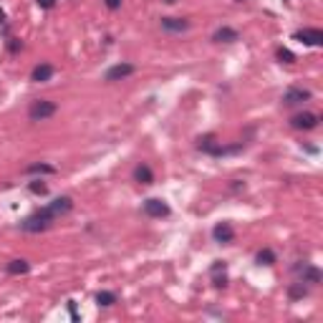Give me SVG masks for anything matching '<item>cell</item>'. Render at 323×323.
Returning <instances> with one entry per match:
<instances>
[{"label":"cell","instance_id":"7","mask_svg":"<svg viewBox=\"0 0 323 323\" xmlns=\"http://www.w3.org/2000/svg\"><path fill=\"white\" fill-rule=\"evenodd\" d=\"M212 238H215V243H232L235 240V230H232V225L230 222H217L212 227Z\"/></svg>","mask_w":323,"mask_h":323},{"label":"cell","instance_id":"2","mask_svg":"<svg viewBox=\"0 0 323 323\" xmlns=\"http://www.w3.org/2000/svg\"><path fill=\"white\" fill-rule=\"evenodd\" d=\"M56 111H58L56 101H48V99H38V101H33V104H31L28 116H31V121H46V119H51Z\"/></svg>","mask_w":323,"mask_h":323},{"label":"cell","instance_id":"5","mask_svg":"<svg viewBox=\"0 0 323 323\" xmlns=\"http://www.w3.org/2000/svg\"><path fill=\"white\" fill-rule=\"evenodd\" d=\"M137 69L132 66V63H116V66H111L109 71H106V81H109V83H114V81H124V78H129V76H132Z\"/></svg>","mask_w":323,"mask_h":323},{"label":"cell","instance_id":"24","mask_svg":"<svg viewBox=\"0 0 323 323\" xmlns=\"http://www.w3.org/2000/svg\"><path fill=\"white\" fill-rule=\"evenodd\" d=\"M38 5H40L43 10H51V8L56 5V0H38Z\"/></svg>","mask_w":323,"mask_h":323},{"label":"cell","instance_id":"27","mask_svg":"<svg viewBox=\"0 0 323 323\" xmlns=\"http://www.w3.org/2000/svg\"><path fill=\"white\" fill-rule=\"evenodd\" d=\"M164 3H177V0H164Z\"/></svg>","mask_w":323,"mask_h":323},{"label":"cell","instance_id":"23","mask_svg":"<svg viewBox=\"0 0 323 323\" xmlns=\"http://www.w3.org/2000/svg\"><path fill=\"white\" fill-rule=\"evenodd\" d=\"M104 5L109 8V10H119L121 8V0H104Z\"/></svg>","mask_w":323,"mask_h":323},{"label":"cell","instance_id":"1","mask_svg":"<svg viewBox=\"0 0 323 323\" xmlns=\"http://www.w3.org/2000/svg\"><path fill=\"white\" fill-rule=\"evenodd\" d=\"M58 217L48 210V207H43L38 212H33L31 217H26L23 222H20V227H23V232H43V230H48Z\"/></svg>","mask_w":323,"mask_h":323},{"label":"cell","instance_id":"13","mask_svg":"<svg viewBox=\"0 0 323 323\" xmlns=\"http://www.w3.org/2000/svg\"><path fill=\"white\" fill-rule=\"evenodd\" d=\"M162 28L169 31V33H182L189 28V20L184 18H162Z\"/></svg>","mask_w":323,"mask_h":323},{"label":"cell","instance_id":"15","mask_svg":"<svg viewBox=\"0 0 323 323\" xmlns=\"http://www.w3.org/2000/svg\"><path fill=\"white\" fill-rule=\"evenodd\" d=\"M300 275H303V283H321V270L313 265H298L295 268Z\"/></svg>","mask_w":323,"mask_h":323},{"label":"cell","instance_id":"21","mask_svg":"<svg viewBox=\"0 0 323 323\" xmlns=\"http://www.w3.org/2000/svg\"><path fill=\"white\" fill-rule=\"evenodd\" d=\"M275 56H278V61H281V63H295V53L288 51V48H283V46L275 51Z\"/></svg>","mask_w":323,"mask_h":323},{"label":"cell","instance_id":"26","mask_svg":"<svg viewBox=\"0 0 323 323\" xmlns=\"http://www.w3.org/2000/svg\"><path fill=\"white\" fill-rule=\"evenodd\" d=\"M3 20H5V13H3V10H0V23H3Z\"/></svg>","mask_w":323,"mask_h":323},{"label":"cell","instance_id":"6","mask_svg":"<svg viewBox=\"0 0 323 323\" xmlns=\"http://www.w3.org/2000/svg\"><path fill=\"white\" fill-rule=\"evenodd\" d=\"M311 99V91L308 89H300V86H293V89H288L283 94V104L286 106H298V104H303Z\"/></svg>","mask_w":323,"mask_h":323},{"label":"cell","instance_id":"9","mask_svg":"<svg viewBox=\"0 0 323 323\" xmlns=\"http://www.w3.org/2000/svg\"><path fill=\"white\" fill-rule=\"evenodd\" d=\"M53 66L51 63H38V66L33 69V73H31V81H36V83H46V81H51L53 78Z\"/></svg>","mask_w":323,"mask_h":323},{"label":"cell","instance_id":"18","mask_svg":"<svg viewBox=\"0 0 323 323\" xmlns=\"http://www.w3.org/2000/svg\"><path fill=\"white\" fill-rule=\"evenodd\" d=\"M26 172H28V175H56V167L43 164V162H40V164H31Z\"/></svg>","mask_w":323,"mask_h":323},{"label":"cell","instance_id":"19","mask_svg":"<svg viewBox=\"0 0 323 323\" xmlns=\"http://www.w3.org/2000/svg\"><path fill=\"white\" fill-rule=\"evenodd\" d=\"M288 295H290V300H300V298L308 295V290H306L303 283H293V286L288 288Z\"/></svg>","mask_w":323,"mask_h":323},{"label":"cell","instance_id":"16","mask_svg":"<svg viewBox=\"0 0 323 323\" xmlns=\"http://www.w3.org/2000/svg\"><path fill=\"white\" fill-rule=\"evenodd\" d=\"M31 270V263L28 260H10L8 263V273L10 275H26Z\"/></svg>","mask_w":323,"mask_h":323},{"label":"cell","instance_id":"14","mask_svg":"<svg viewBox=\"0 0 323 323\" xmlns=\"http://www.w3.org/2000/svg\"><path fill=\"white\" fill-rule=\"evenodd\" d=\"M134 182H139V184H152V182H154V172L149 169L146 164H137V167H134Z\"/></svg>","mask_w":323,"mask_h":323},{"label":"cell","instance_id":"11","mask_svg":"<svg viewBox=\"0 0 323 323\" xmlns=\"http://www.w3.org/2000/svg\"><path fill=\"white\" fill-rule=\"evenodd\" d=\"M212 40H215V43H235V40H240V33L235 31V28H227V26H222V28H217V31H215Z\"/></svg>","mask_w":323,"mask_h":323},{"label":"cell","instance_id":"12","mask_svg":"<svg viewBox=\"0 0 323 323\" xmlns=\"http://www.w3.org/2000/svg\"><path fill=\"white\" fill-rule=\"evenodd\" d=\"M48 210L56 215V217H61V215H66V212L73 210V200H71V197H56V200L48 205Z\"/></svg>","mask_w":323,"mask_h":323},{"label":"cell","instance_id":"10","mask_svg":"<svg viewBox=\"0 0 323 323\" xmlns=\"http://www.w3.org/2000/svg\"><path fill=\"white\" fill-rule=\"evenodd\" d=\"M210 273H212V286L215 288H225L227 286V268H225V263H215L210 268Z\"/></svg>","mask_w":323,"mask_h":323},{"label":"cell","instance_id":"25","mask_svg":"<svg viewBox=\"0 0 323 323\" xmlns=\"http://www.w3.org/2000/svg\"><path fill=\"white\" fill-rule=\"evenodd\" d=\"M69 313H71V318H73V321H78V313H76V303H73V300L69 303Z\"/></svg>","mask_w":323,"mask_h":323},{"label":"cell","instance_id":"4","mask_svg":"<svg viewBox=\"0 0 323 323\" xmlns=\"http://www.w3.org/2000/svg\"><path fill=\"white\" fill-rule=\"evenodd\" d=\"M295 40L306 43V46H323V31L321 28H303L293 36Z\"/></svg>","mask_w":323,"mask_h":323},{"label":"cell","instance_id":"17","mask_svg":"<svg viewBox=\"0 0 323 323\" xmlns=\"http://www.w3.org/2000/svg\"><path fill=\"white\" fill-rule=\"evenodd\" d=\"M96 303L104 306V308L114 306V303H116V293H111V290H99V293H96Z\"/></svg>","mask_w":323,"mask_h":323},{"label":"cell","instance_id":"20","mask_svg":"<svg viewBox=\"0 0 323 323\" xmlns=\"http://www.w3.org/2000/svg\"><path fill=\"white\" fill-rule=\"evenodd\" d=\"M257 263H260V265H273L275 263V252L273 250H260V252H257Z\"/></svg>","mask_w":323,"mask_h":323},{"label":"cell","instance_id":"22","mask_svg":"<svg viewBox=\"0 0 323 323\" xmlns=\"http://www.w3.org/2000/svg\"><path fill=\"white\" fill-rule=\"evenodd\" d=\"M28 189L33 192V195H46V192H48V187L43 184V182H31V184H28Z\"/></svg>","mask_w":323,"mask_h":323},{"label":"cell","instance_id":"8","mask_svg":"<svg viewBox=\"0 0 323 323\" xmlns=\"http://www.w3.org/2000/svg\"><path fill=\"white\" fill-rule=\"evenodd\" d=\"M144 212L149 215V217H167V215H169V205L162 202V200H157V197H152V200L144 202Z\"/></svg>","mask_w":323,"mask_h":323},{"label":"cell","instance_id":"3","mask_svg":"<svg viewBox=\"0 0 323 323\" xmlns=\"http://www.w3.org/2000/svg\"><path fill=\"white\" fill-rule=\"evenodd\" d=\"M318 121H321L318 114L303 111V114H295V116L290 119V126H293V129H303V132H311V129L318 126Z\"/></svg>","mask_w":323,"mask_h":323}]
</instances>
